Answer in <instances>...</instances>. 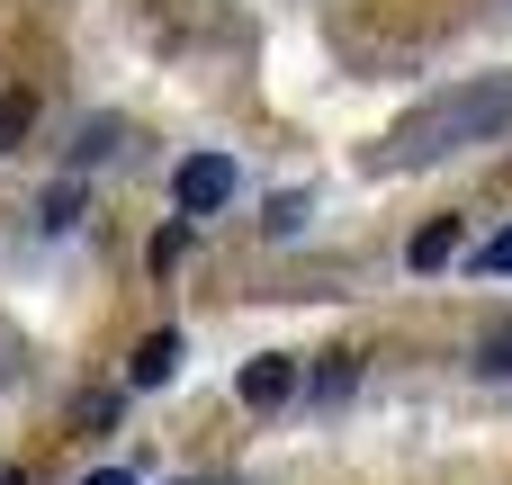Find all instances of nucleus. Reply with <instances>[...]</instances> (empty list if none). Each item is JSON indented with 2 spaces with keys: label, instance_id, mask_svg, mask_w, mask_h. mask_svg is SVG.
<instances>
[{
  "label": "nucleus",
  "instance_id": "nucleus-1",
  "mask_svg": "<svg viewBox=\"0 0 512 485\" xmlns=\"http://www.w3.org/2000/svg\"><path fill=\"white\" fill-rule=\"evenodd\" d=\"M495 135H512V72H477V81H450V90H432L423 108H405V117L387 126L378 162L432 171V162H450V153H468V144H495Z\"/></svg>",
  "mask_w": 512,
  "mask_h": 485
},
{
  "label": "nucleus",
  "instance_id": "nucleus-2",
  "mask_svg": "<svg viewBox=\"0 0 512 485\" xmlns=\"http://www.w3.org/2000/svg\"><path fill=\"white\" fill-rule=\"evenodd\" d=\"M225 198H234V162H225V153H189V162L171 171V207H180V216H216Z\"/></svg>",
  "mask_w": 512,
  "mask_h": 485
},
{
  "label": "nucleus",
  "instance_id": "nucleus-3",
  "mask_svg": "<svg viewBox=\"0 0 512 485\" xmlns=\"http://www.w3.org/2000/svg\"><path fill=\"white\" fill-rule=\"evenodd\" d=\"M234 396H243L252 414H270V405H288V396H297V360H252V369L234 378Z\"/></svg>",
  "mask_w": 512,
  "mask_h": 485
},
{
  "label": "nucleus",
  "instance_id": "nucleus-4",
  "mask_svg": "<svg viewBox=\"0 0 512 485\" xmlns=\"http://www.w3.org/2000/svg\"><path fill=\"white\" fill-rule=\"evenodd\" d=\"M180 360H189V351H180V333H144V351L126 360V378H135V387H162Z\"/></svg>",
  "mask_w": 512,
  "mask_h": 485
},
{
  "label": "nucleus",
  "instance_id": "nucleus-5",
  "mask_svg": "<svg viewBox=\"0 0 512 485\" xmlns=\"http://www.w3.org/2000/svg\"><path fill=\"white\" fill-rule=\"evenodd\" d=\"M450 252H459V216H432V225L414 234V270H441Z\"/></svg>",
  "mask_w": 512,
  "mask_h": 485
},
{
  "label": "nucleus",
  "instance_id": "nucleus-6",
  "mask_svg": "<svg viewBox=\"0 0 512 485\" xmlns=\"http://www.w3.org/2000/svg\"><path fill=\"white\" fill-rule=\"evenodd\" d=\"M27 126H36V99H27V90H0V153H18Z\"/></svg>",
  "mask_w": 512,
  "mask_h": 485
},
{
  "label": "nucleus",
  "instance_id": "nucleus-7",
  "mask_svg": "<svg viewBox=\"0 0 512 485\" xmlns=\"http://www.w3.org/2000/svg\"><path fill=\"white\" fill-rule=\"evenodd\" d=\"M477 369H486V378H512V315H495V324H486V342H477Z\"/></svg>",
  "mask_w": 512,
  "mask_h": 485
},
{
  "label": "nucleus",
  "instance_id": "nucleus-8",
  "mask_svg": "<svg viewBox=\"0 0 512 485\" xmlns=\"http://www.w3.org/2000/svg\"><path fill=\"white\" fill-rule=\"evenodd\" d=\"M45 234H72L81 225V180H63V189H45V216H36Z\"/></svg>",
  "mask_w": 512,
  "mask_h": 485
},
{
  "label": "nucleus",
  "instance_id": "nucleus-9",
  "mask_svg": "<svg viewBox=\"0 0 512 485\" xmlns=\"http://www.w3.org/2000/svg\"><path fill=\"white\" fill-rule=\"evenodd\" d=\"M180 252H189V225H162L153 234V270H180Z\"/></svg>",
  "mask_w": 512,
  "mask_h": 485
},
{
  "label": "nucleus",
  "instance_id": "nucleus-10",
  "mask_svg": "<svg viewBox=\"0 0 512 485\" xmlns=\"http://www.w3.org/2000/svg\"><path fill=\"white\" fill-rule=\"evenodd\" d=\"M297 225H306V198H297V189H288V198H270V234H297Z\"/></svg>",
  "mask_w": 512,
  "mask_h": 485
},
{
  "label": "nucleus",
  "instance_id": "nucleus-11",
  "mask_svg": "<svg viewBox=\"0 0 512 485\" xmlns=\"http://www.w3.org/2000/svg\"><path fill=\"white\" fill-rule=\"evenodd\" d=\"M477 270H486V279H504V270H512V225L486 243V252H477Z\"/></svg>",
  "mask_w": 512,
  "mask_h": 485
},
{
  "label": "nucleus",
  "instance_id": "nucleus-12",
  "mask_svg": "<svg viewBox=\"0 0 512 485\" xmlns=\"http://www.w3.org/2000/svg\"><path fill=\"white\" fill-rule=\"evenodd\" d=\"M81 485H135V468H99V477H81Z\"/></svg>",
  "mask_w": 512,
  "mask_h": 485
},
{
  "label": "nucleus",
  "instance_id": "nucleus-13",
  "mask_svg": "<svg viewBox=\"0 0 512 485\" xmlns=\"http://www.w3.org/2000/svg\"><path fill=\"white\" fill-rule=\"evenodd\" d=\"M0 485H27V477H18V468H0Z\"/></svg>",
  "mask_w": 512,
  "mask_h": 485
},
{
  "label": "nucleus",
  "instance_id": "nucleus-14",
  "mask_svg": "<svg viewBox=\"0 0 512 485\" xmlns=\"http://www.w3.org/2000/svg\"><path fill=\"white\" fill-rule=\"evenodd\" d=\"M216 485H225V477H216Z\"/></svg>",
  "mask_w": 512,
  "mask_h": 485
}]
</instances>
